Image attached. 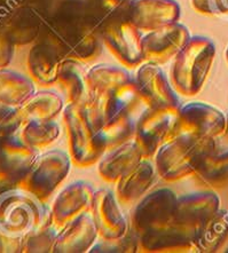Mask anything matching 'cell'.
<instances>
[{"instance_id":"cell-8","label":"cell","mask_w":228,"mask_h":253,"mask_svg":"<svg viewBox=\"0 0 228 253\" xmlns=\"http://www.w3.org/2000/svg\"><path fill=\"white\" fill-rule=\"evenodd\" d=\"M64 122L68 129L71 158L75 164L83 168L95 164L103 153L94 144V133L82 108L69 103L64 109Z\"/></svg>"},{"instance_id":"cell-34","label":"cell","mask_w":228,"mask_h":253,"mask_svg":"<svg viewBox=\"0 0 228 253\" xmlns=\"http://www.w3.org/2000/svg\"><path fill=\"white\" fill-rule=\"evenodd\" d=\"M137 234L126 233L124 236L118 238H103V241L96 243L90 249L91 253H121L136 252L137 249Z\"/></svg>"},{"instance_id":"cell-2","label":"cell","mask_w":228,"mask_h":253,"mask_svg":"<svg viewBox=\"0 0 228 253\" xmlns=\"http://www.w3.org/2000/svg\"><path fill=\"white\" fill-rule=\"evenodd\" d=\"M216 150L215 139L178 134L157 150V172L168 181L182 179L196 173L205 158Z\"/></svg>"},{"instance_id":"cell-10","label":"cell","mask_w":228,"mask_h":253,"mask_svg":"<svg viewBox=\"0 0 228 253\" xmlns=\"http://www.w3.org/2000/svg\"><path fill=\"white\" fill-rule=\"evenodd\" d=\"M176 203V194L169 188H161L142 198L132 215L133 227L137 235L171 222Z\"/></svg>"},{"instance_id":"cell-39","label":"cell","mask_w":228,"mask_h":253,"mask_svg":"<svg viewBox=\"0 0 228 253\" xmlns=\"http://www.w3.org/2000/svg\"><path fill=\"white\" fill-rule=\"evenodd\" d=\"M210 15L228 17V0H208Z\"/></svg>"},{"instance_id":"cell-20","label":"cell","mask_w":228,"mask_h":253,"mask_svg":"<svg viewBox=\"0 0 228 253\" xmlns=\"http://www.w3.org/2000/svg\"><path fill=\"white\" fill-rule=\"evenodd\" d=\"M57 81L60 82L69 103L76 106H84L94 92L89 81V71L78 60L64 59L61 63Z\"/></svg>"},{"instance_id":"cell-23","label":"cell","mask_w":228,"mask_h":253,"mask_svg":"<svg viewBox=\"0 0 228 253\" xmlns=\"http://www.w3.org/2000/svg\"><path fill=\"white\" fill-rule=\"evenodd\" d=\"M143 106L147 104L136 81H130L117 88L111 89L107 94L106 124L119 118L135 119L136 115L142 109Z\"/></svg>"},{"instance_id":"cell-42","label":"cell","mask_w":228,"mask_h":253,"mask_svg":"<svg viewBox=\"0 0 228 253\" xmlns=\"http://www.w3.org/2000/svg\"><path fill=\"white\" fill-rule=\"evenodd\" d=\"M226 118H227V126H226V132H225V134L228 136V113H227V115H226Z\"/></svg>"},{"instance_id":"cell-41","label":"cell","mask_w":228,"mask_h":253,"mask_svg":"<svg viewBox=\"0 0 228 253\" xmlns=\"http://www.w3.org/2000/svg\"><path fill=\"white\" fill-rule=\"evenodd\" d=\"M12 188H16V187H12V186H9V184H7L5 182L0 181V194L3 193V191H5V190L12 189Z\"/></svg>"},{"instance_id":"cell-24","label":"cell","mask_w":228,"mask_h":253,"mask_svg":"<svg viewBox=\"0 0 228 253\" xmlns=\"http://www.w3.org/2000/svg\"><path fill=\"white\" fill-rule=\"evenodd\" d=\"M155 180L153 165L141 161L135 169L118 180L117 197L124 204H131L142 197Z\"/></svg>"},{"instance_id":"cell-15","label":"cell","mask_w":228,"mask_h":253,"mask_svg":"<svg viewBox=\"0 0 228 253\" xmlns=\"http://www.w3.org/2000/svg\"><path fill=\"white\" fill-rule=\"evenodd\" d=\"M197 229L171 221L140 235V243L149 252L189 250L196 244Z\"/></svg>"},{"instance_id":"cell-31","label":"cell","mask_w":228,"mask_h":253,"mask_svg":"<svg viewBox=\"0 0 228 253\" xmlns=\"http://www.w3.org/2000/svg\"><path fill=\"white\" fill-rule=\"evenodd\" d=\"M89 81L93 91L109 92L132 81L129 72L123 68L97 64L89 70Z\"/></svg>"},{"instance_id":"cell-18","label":"cell","mask_w":228,"mask_h":253,"mask_svg":"<svg viewBox=\"0 0 228 253\" xmlns=\"http://www.w3.org/2000/svg\"><path fill=\"white\" fill-rule=\"evenodd\" d=\"M220 200L215 193L188 194L177 198L172 221L183 226L201 227L219 211Z\"/></svg>"},{"instance_id":"cell-40","label":"cell","mask_w":228,"mask_h":253,"mask_svg":"<svg viewBox=\"0 0 228 253\" xmlns=\"http://www.w3.org/2000/svg\"><path fill=\"white\" fill-rule=\"evenodd\" d=\"M24 3H30V5H35V6H39L43 7V8L49 9L50 12H53L54 7L52 6V0H23Z\"/></svg>"},{"instance_id":"cell-14","label":"cell","mask_w":228,"mask_h":253,"mask_svg":"<svg viewBox=\"0 0 228 253\" xmlns=\"http://www.w3.org/2000/svg\"><path fill=\"white\" fill-rule=\"evenodd\" d=\"M128 17L139 30L154 31L178 22L180 6L175 0H131Z\"/></svg>"},{"instance_id":"cell-37","label":"cell","mask_w":228,"mask_h":253,"mask_svg":"<svg viewBox=\"0 0 228 253\" xmlns=\"http://www.w3.org/2000/svg\"><path fill=\"white\" fill-rule=\"evenodd\" d=\"M15 45L5 34L2 28H0V69H5L12 62Z\"/></svg>"},{"instance_id":"cell-11","label":"cell","mask_w":228,"mask_h":253,"mask_svg":"<svg viewBox=\"0 0 228 253\" xmlns=\"http://www.w3.org/2000/svg\"><path fill=\"white\" fill-rule=\"evenodd\" d=\"M190 39L189 31L182 23H172L151 31L142 38L144 60L150 63H165L176 56Z\"/></svg>"},{"instance_id":"cell-4","label":"cell","mask_w":228,"mask_h":253,"mask_svg":"<svg viewBox=\"0 0 228 253\" xmlns=\"http://www.w3.org/2000/svg\"><path fill=\"white\" fill-rule=\"evenodd\" d=\"M52 220L39 200L29 191L16 187L0 194V229L14 236L25 237Z\"/></svg>"},{"instance_id":"cell-7","label":"cell","mask_w":228,"mask_h":253,"mask_svg":"<svg viewBox=\"0 0 228 253\" xmlns=\"http://www.w3.org/2000/svg\"><path fill=\"white\" fill-rule=\"evenodd\" d=\"M226 115L217 108L202 102L188 103L179 109L177 134L212 138L226 132Z\"/></svg>"},{"instance_id":"cell-9","label":"cell","mask_w":228,"mask_h":253,"mask_svg":"<svg viewBox=\"0 0 228 253\" xmlns=\"http://www.w3.org/2000/svg\"><path fill=\"white\" fill-rule=\"evenodd\" d=\"M104 44L126 67L139 66L144 60L142 37L129 17L116 20L107 25L101 34Z\"/></svg>"},{"instance_id":"cell-29","label":"cell","mask_w":228,"mask_h":253,"mask_svg":"<svg viewBox=\"0 0 228 253\" xmlns=\"http://www.w3.org/2000/svg\"><path fill=\"white\" fill-rule=\"evenodd\" d=\"M101 34L108 24L129 15L131 0H84Z\"/></svg>"},{"instance_id":"cell-22","label":"cell","mask_w":228,"mask_h":253,"mask_svg":"<svg viewBox=\"0 0 228 253\" xmlns=\"http://www.w3.org/2000/svg\"><path fill=\"white\" fill-rule=\"evenodd\" d=\"M142 157L137 142H126L111 149L100 162L99 173L106 181L116 182L135 169L141 163Z\"/></svg>"},{"instance_id":"cell-35","label":"cell","mask_w":228,"mask_h":253,"mask_svg":"<svg viewBox=\"0 0 228 253\" xmlns=\"http://www.w3.org/2000/svg\"><path fill=\"white\" fill-rule=\"evenodd\" d=\"M23 123L20 108L0 102V136L16 134L22 127Z\"/></svg>"},{"instance_id":"cell-44","label":"cell","mask_w":228,"mask_h":253,"mask_svg":"<svg viewBox=\"0 0 228 253\" xmlns=\"http://www.w3.org/2000/svg\"><path fill=\"white\" fill-rule=\"evenodd\" d=\"M227 252H228V250H227Z\"/></svg>"},{"instance_id":"cell-3","label":"cell","mask_w":228,"mask_h":253,"mask_svg":"<svg viewBox=\"0 0 228 253\" xmlns=\"http://www.w3.org/2000/svg\"><path fill=\"white\" fill-rule=\"evenodd\" d=\"M216 56V46L210 38L191 37L176 55L171 75L175 87L191 96L203 87Z\"/></svg>"},{"instance_id":"cell-5","label":"cell","mask_w":228,"mask_h":253,"mask_svg":"<svg viewBox=\"0 0 228 253\" xmlns=\"http://www.w3.org/2000/svg\"><path fill=\"white\" fill-rule=\"evenodd\" d=\"M70 165V158L62 150L47 151L37 156L19 187L44 202L67 178Z\"/></svg>"},{"instance_id":"cell-33","label":"cell","mask_w":228,"mask_h":253,"mask_svg":"<svg viewBox=\"0 0 228 253\" xmlns=\"http://www.w3.org/2000/svg\"><path fill=\"white\" fill-rule=\"evenodd\" d=\"M56 229L57 228L50 220L42 225L39 228L31 231L24 238L23 252L44 253L53 251L57 234H59Z\"/></svg>"},{"instance_id":"cell-32","label":"cell","mask_w":228,"mask_h":253,"mask_svg":"<svg viewBox=\"0 0 228 253\" xmlns=\"http://www.w3.org/2000/svg\"><path fill=\"white\" fill-rule=\"evenodd\" d=\"M196 174L210 186L219 187L228 182V150L215 151L205 158Z\"/></svg>"},{"instance_id":"cell-1","label":"cell","mask_w":228,"mask_h":253,"mask_svg":"<svg viewBox=\"0 0 228 253\" xmlns=\"http://www.w3.org/2000/svg\"><path fill=\"white\" fill-rule=\"evenodd\" d=\"M100 37L84 0H62L46 19L38 41L53 46L63 60L89 61L100 53Z\"/></svg>"},{"instance_id":"cell-19","label":"cell","mask_w":228,"mask_h":253,"mask_svg":"<svg viewBox=\"0 0 228 253\" xmlns=\"http://www.w3.org/2000/svg\"><path fill=\"white\" fill-rule=\"evenodd\" d=\"M99 231L93 216L83 213L71 220L57 234L53 251L55 253H81L90 250Z\"/></svg>"},{"instance_id":"cell-38","label":"cell","mask_w":228,"mask_h":253,"mask_svg":"<svg viewBox=\"0 0 228 253\" xmlns=\"http://www.w3.org/2000/svg\"><path fill=\"white\" fill-rule=\"evenodd\" d=\"M23 3V0H0V28H2L14 10Z\"/></svg>"},{"instance_id":"cell-6","label":"cell","mask_w":228,"mask_h":253,"mask_svg":"<svg viewBox=\"0 0 228 253\" xmlns=\"http://www.w3.org/2000/svg\"><path fill=\"white\" fill-rule=\"evenodd\" d=\"M179 109L148 108L137 121L136 142L143 157H150L177 134Z\"/></svg>"},{"instance_id":"cell-17","label":"cell","mask_w":228,"mask_h":253,"mask_svg":"<svg viewBox=\"0 0 228 253\" xmlns=\"http://www.w3.org/2000/svg\"><path fill=\"white\" fill-rule=\"evenodd\" d=\"M91 210L96 229L103 238H118L128 233L126 218L111 191L107 189L95 191Z\"/></svg>"},{"instance_id":"cell-36","label":"cell","mask_w":228,"mask_h":253,"mask_svg":"<svg viewBox=\"0 0 228 253\" xmlns=\"http://www.w3.org/2000/svg\"><path fill=\"white\" fill-rule=\"evenodd\" d=\"M24 238L14 236L0 229V253H20L23 252Z\"/></svg>"},{"instance_id":"cell-16","label":"cell","mask_w":228,"mask_h":253,"mask_svg":"<svg viewBox=\"0 0 228 253\" xmlns=\"http://www.w3.org/2000/svg\"><path fill=\"white\" fill-rule=\"evenodd\" d=\"M95 191L91 184L85 181H76L69 184L54 201L52 222L56 228H62L71 220L92 209Z\"/></svg>"},{"instance_id":"cell-21","label":"cell","mask_w":228,"mask_h":253,"mask_svg":"<svg viewBox=\"0 0 228 253\" xmlns=\"http://www.w3.org/2000/svg\"><path fill=\"white\" fill-rule=\"evenodd\" d=\"M62 56L53 46L37 41L28 55V70L32 79L41 85H50L57 81Z\"/></svg>"},{"instance_id":"cell-28","label":"cell","mask_w":228,"mask_h":253,"mask_svg":"<svg viewBox=\"0 0 228 253\" xmlns=\"http://www.w3.org/2000/svg\"><path fill=\"white\" fill-rule=\"evenodd\" d=\"M137 121L133 118H119L107 123L99 131L94 133V144L100 151L115 149L136 134Z\"/></svg>"},{"instance_id":"cell-25","label":"cell","mask_w":228,"mask_h":253,"mask_svg":"<svg viewBox=\"0 0 228 253\" xmlns=\"http://www.w3.org/2000/svg\"><path fill=\"white\" fill-rule=\"evenodd\" d=\"M35 93L34 82L20 72L0 69V102L20 108Z\"/></svg>"},{"instance_id":"cell-27","label":"cell","mask_w":228,"mask_h":253,"mask_svg":"<svg viewBox=\"0 0 228 253\" xmlns=\"http://www.w3.org/2000/svg\"><path fill=\"white\" fill-rule=\"evenodd\" d=\"M63 108L62 97L48 91L34 93L20 107L23 121H52Z\"/></svg>"},{"instance_id":"cell-13","label":"cell","mask_w":228,"mask_h":253,"mask_svg":"<svg viewBox=\"0 0 228 253\" xmlns=\"http://www.w3.org/2000/svg\"><path fill=\"white\" fill-rule=\"evenodd\" d=\"M50 10L30 3H23L14 10L2 25V30L15 46H23L38 41Z\"/></svg>"},{"instance_id":"cell-43","label":"cell","mask_w":228,"mask_h":253,"mask_svg":"<svg viewBox=\"0 0 228 253\" xmlns=\"http://www.w3.org/2000/svg\"><path fill=\"white\" fill-rule=\"evenodd\" d=\"M225 55H226V61H227V63H228V47H227V49H226Z\"/></svg>"},{"instance_id":"cell-26","label":"cell","mask_w":228,"mask_h":253,"mask_svg":"<svg viewBox=\"0 0 228 253\" xmlns=\"http://www.w3.org/2000/svg\"><path fill=\"white\" fill-rule=\"evenodd\" d=\"M228 237V211L219 210L197 229L195 249L200 252H216Z\"/></svg>"},{"instance_id":"cell-12","label":"cell","mask_w":228,"mask_h":253,"mask_svg":"<svg viewBox=\"0 0 228 253\" xmlns=\"http://www.w3.org/2000/svg\"><path fill=\"white\" fill-rule=\"evenodd\" d=\"M136 82L148 108L180 109L178 95L173 91L164 72L156 64L148 63L141 67L137 70Z\"/></svg>"},{"instance_id":"cell-30","label":"cell","mask_w":228,"mask_h":253,"mask_svg":"<svg viewBox=\"0 0 228 253\" xmlns=\"http://www.w3.org/2000/svg\"><path fill=\"white\" fill-rule=\"evenodd\" d=\"M20 135L25 143L38 150L53 143L60 135V127L53 121H28L21 127Z\"/></svg>"}]
</instances>
